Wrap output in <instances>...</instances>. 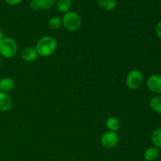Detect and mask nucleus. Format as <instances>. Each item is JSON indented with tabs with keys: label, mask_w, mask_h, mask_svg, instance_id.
<instances>
[{
	"label": "nucleus",
	"mask_w": 161,
	"mask_h": 161,
	"mask_svg": "<svg viewBox=\"0 0 161 161\" xmlns=\"http://www.w3.org/2000/svg\"><path fill=\"white\" fill-rule=\"evenodd\" d=\"M56 39L50 36H45L39 39L36 46V50L39 56L47 58L55 52L57 49Z\"/></svg>",
	"instance_id": "nucleus-1"
},
{
	"label": "nucleus",
	"mask_w": 161,
	"mask_h": 161,
	"mask_svg": "<svg viewBox=\"0 0 161 161\" xmlns=\"http://www.w3.org/2000/svg\"><path fill=\"white\" fill-rule=\"evenodd\" d=\"M61 20L63 26L69 31H78L82 25V20L80 14L75 11H69L64 14Z\"/></svg>",
	"instance_id": "nucleus-2"
},
{
	"label": "nucleus",
	"mask_w": 161,
	"mask_h": 161,
	"mask_svg": "<svg viewBox=\"0 0 161 161\" xmlns=\"http://www.w3.org/2000/svg\"><path fill=\"white\" fill-rule=\"evenodd\" d=\"M17 43L13 38L4 37L0 41V56L9 59L17 54Z\"/></svg>",
	"instance_id": "nucleus-3"
},
{
	"label": "nucleus",
	"mask_w": 161,
	"mask_h": 161,
	"mask_svg": "<svg viewBox=\"0 0 161 161\" xmlns=\"http://www.w3.org/2000/svg\"><path fill=\"white\" fill-rule=\"evenodd\" d=\"M144 76L141 71L138 69L130 70L126 76V85L130 90H137L141 87Z\"/></svg>",
	"instance_id": "nucleus-4"
},
{
	"label": "nucleus",
	"mask_w": 161,
	"mask_h": 161,
	"mask_svg": "<svg viewBox=\"0 0 161 161\" xmlns=\"http://www.w3.org/2000/svg\"><path fill=\"white\" fill-rule=\"evenodd\" d=\"M119 142V135L116 132L107 131L101 138V143L105 149H113Z\"/></svg>",
	"instance_id": "nucleus-5"
},
{
	"label": "nucleus",
	"mask_w": 161,
	"mask_h": 161,
	"mask_svg": "<svg viewBox=\"0 0 161 161\" xmlns=\"http://www.w3.org/2000/svg\"><path fill=\"white\" fill-rule=\"evenodd\" d=\"M146 86L150 92L155 95H161V75L152 74L146 81Z\"/></svg>",
	"instance_id": "nucleus-6"
},
{
	"label": "nucleus",
	"mask_w": 161,
	"mask_h": 161,
	"mask_svg": "<svg viewBox=\"0 0 161 161\" xmlns=\"http://www.w3.org/2000/svg\"><path fill=\"white\" fill-rule=\"evenodd\" d=\"M12 97L7 93L0 91V112H7L12 108Z\"/></svg>",
	"instance_id": "nucleus-7"
},
{
	"label": "nucleus",
	"mask_w": 161,
	"mask_h": 161,
	"mask_svg": "<svg viewBox=\"0 0 161 161\" xmlns=\"http://www.w3.org/2000/svg\"><path fill=\"white\" fill-rule=\"evenodd\" d=\"M38 56L36 49L32 47H26L21 52V58L25 62H33L37 59Z\"/></svg>",
	"instance_id": "nucleus-8"
},
{
	"label": "nucleus",
	"mask_w": 161,
	"mask_h": 161,
	"mask_svg": "<svg viewBox=\"0 0 161 161\" xmlns=\"http://www.w3.org/2000/svg\"><path fill=\"white\" fill-rule=\"evenodd\" d=\"M15 87V82L10 77H3L0 80V91L9 93Z\"/></svg>",
	"instance_id": "nucleus-9"
},
{
	"label": "nucleus",
	"mask_w": 161,
	"mask_h": 161,
	"mask_svg": "<svg viewBox=\"0 0 161 161\" xmlns=\"http://www.w3.org/2000/svg\"><path fill=\"white\" fill-rule=\"evenodd\" d=\"M160 149L155 146H152L145 150L143 157L146 161H155L160 157Z\"/></svg>",
	"instance_id": "nucleus-10"
},
{
	"label": "nucleus",
	"mask_w": 161,
	"mask_h": 161,
	"mask_svg": "<svg viewBox=\"0 0 161 161\" xmlns=\"http://www.w3.org/2000/svg\"><path fill=\"white\" fill-rule=\"evenodd\" d=\"M57 9L59 12L62 14L70 11L71 6H72V0H56Z\"/></svg>",
	"instance_id": "nucleus-11"
},
{
	"label": "nucleus",
	"mask_w": 161,
	"mask_h": 161,
	"mask_svg": "<svg viewBox=\"0 0 161 161\" xmlns=\"http://www.w3.org/2000/svg\"><path fill=\"white\" fill-rule=\"evenodd\" d=\"M105 124H106L107 128L109 130V131L116 132L120 128V123H119V119L116 117H113V116L108 117Z\"/></svg>",
	"instance_id": "nucleus-12"
},
{
	"label": "nucleus",
	"mask_w": 161,
	"mask_h": 161,
	"mask_svg": "<svg viewBox=\"0 0 161 161\" xmlns=\"http://www.w3.org/2000/svg\"><path fill=\"white\" fill-rule=\"evenodd\" d=\"M98 5L102 9L105 11H111L117 6L116 0H97Z\"/></svg>",
	"instance_id": "nucleus-13"
},
{
	"label": "nucleus",
	"mask_w": 161,
	"mask_h": 161,
	"mask_svg": "<svg viewBox=\"0 0 161 161\" xmlns=\"http://www.w3.org/2000/svg\"><path fill=\"white\" fill-rule=\"evenodd\" d=\"M149 105L155 113L161 116V95H155L153 97L149 102Z\"/></svg>",
	"instance_id": "nucleus-14"
},
{
	"label": "nucleus",
	"mask_w": 161,
	"mask_h": 161,
	"mask_svg": "<svg viewBox=\"0 0 161 161\" xmlns=\"http://www.w3.org/2000/svg\"><path fill=\"white\" fill-rule=\"evenodd\" d=\"M151 140L155 147L161 149V127H158L153 131Z\"/></svg>",
	"instance_id": "nucleus-15"
},
{
	"label": "nucleus",
	"mask_w": 161,
	"mask_h": 161,
	"mask_svg": "<svg viewBox=\"0 0 161 161\" xmlns=\"http://www.w3.org/2000/svg\"><path fill=\"white\" fill-rule=\"evenodd\" d=\"M62 25V20L59 17H53L49 20L48 26L50 29L57 30L60 28V27Z\"/></svg>",
	"instance_id": "nucleus-16"
},
{
	"label": "nucleus",
	"mask_w": 161,
	"mask_h": 161,
	"mask_svg": "<svg viewBox=\"0 0 161 161\" xmlns=\"http://www.w3.org/2000/svg\"><path fill=\"white\" fill-rule=\"evenodd\" d=\"M41 8L44 9H49L56 5V0H39Z\"/></svg>",
	"instance_id": "nucleus-17"
},
{
	"label": "nucleus",
	"mask_w": 161,
	"mask_h": 161,
	"mask_svg": "<svg viewBox=\"0 0 161 161\" xmlns=\"http://www.w3.org/2000/svg\"><path fill=\"white\" fill-rule=\"evenodd\" d=\"M30 8L33 10H39V9H42L41 8V4L39 0H31L29 3Z\"/></svg>",
	"instance_id": "nucleus-18"
},
{
	"label": "nucleus",
	"mask_w": 161,
	"mask_h": 161,
	"mask_svg": "<svg viewBox=\"0 0 161 161\" xmlns=\"http://www.w3.org/2000/svg\"><path fill=\"white\" fill-rule=\"evenodd\" d=\"M155 32L157 37L160 39H161V21L158 22V23L157 24V25H156Z\"/></svg>",
	"instance_id": "nucleus-19"
},
{
	"label": "nucleus",
	"mask_w": 161,
	"mask_h": 161,
	"mask_svg": "<svg viewBox=\"0 0 161 161\" xmlns=\"http://www.w3.org/2000/svg\"><path fill=\"white\" fill-rule=\"evenodd\" d=\"M5 3H7L8 5H10V6H16V5H18L21 3L23 0H4Z\"/></svg>",
	"instance_id": "nucleus-20"
},
{
	"label": "nucleus",
	"mask_w": 161,
	"mask_h": 161,
	"mask_svg": "<svg viewBox=\"0 0 161 161\" xmlns=\"http://www.w3.org/2000/svg\"><path fill=\"white\" fill-rule=\"evenodd\" d=\"M4 37H5V36H4V33H3V30L0 29V41H1L2 39H3Z\"/></svg>",
	"instance_id": "nucleus-21"
},
{
	"label": "nucleus",
	"mask_w": 161,
	"mask_h": 161,
	"mask_svg": "<svg viewBox=\"0 0 161 161\" xmlns=\"http://www.w3.org/2000/svg\"><path fill=\"white\" fill-rule=\"evenodd\" d=\"M1 65H2V58L1 57H0V67H1Z\"/></svg>",
	"instance_id": "nucleus-22"
},
{
	"label": "nucleus",
	"mask_w": 161,
	"mask_h": 161,
	"mask_svg": "<svg viewBox=\"0 0 161 161\" xmlns=\"http://www.w3.org/2000/svg\"><path fill=\"white\" fill-rule=\"evenodd\" d=\"M160 51H161V46H160Z\"/></svg>",
	"instance_id": "nucleus-23"
},
{
	"label": "nucleus",
	"mask_w": 161,
	"mask_h": 161,
	"mask_svg": "<svg viewBox=\"0 0 161 161\" xmlns=\"http://www.w3.org/2000/svg\"><path fill=\"white\" fill-rule=\"evenodd\" d=\"M160 123H161V117H160Z\"/></svg>",
	"instance_id": "nucleus-24"
}]
</instances>
